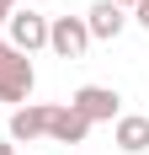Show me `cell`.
<instances>
[{
	"label": "cell",
	"mask_w": 149,
	"mask_h": 155,
	"mask_svg": "<svg viewBox=\"0 0 149 155\" xmlns=\"http://www.w3.org/2000/svg\"><path fill=\"white\" fill-rule=\"evenodd\" d=\"M11 11H16V0H0V21H11Z\"/></svg>",
	"instance_id": "cell-10"
},
{
	"label": "cell",
	"mask_w": 149,
	"mask_h": 155,
	"mask_svg": "<svg viewBox=\"0 0 149 155\" xmlns=\"http://www.w3.org/2000/svg\"><path fill=\"white\" fill-rule=\"evenodd\" d=\"M85 134H90V123L69 107V102H64V107H48V134L43 139H53V144H85Z\"/></svg>",
	"instance_id": "cell-7"
},
{
	"label": "cell",
	"mask_w": 149,
	"mask_h": 155,
	"mask_svg": "<svg viewBox=\"0 0 149 155\" xmlns=\"http://www.w3.org/2000/svg\"><path fill=\"white\" fill-rule=\"evenodd\" d=\"M69 107L85 118V123H117L122 112V96L112 91V86H80V91L69 96Z\"/></svg>",
	"instance_id": "cell-4"
},
{
	"label": "cell",
	"mask_w": 149,
	"mask_h": 155,
	"mask_svg": "<svg viewBox=\"0 0 149 155\" xmlns=\"http://www.w3.org/2000/svg\"><path fill=\"white\" fill-rule=\"evenodd\" d=\"M122 27H128V11H122V5H112V0H96V5L85 11L90 43H112V38H122Z\"/></svg>",
	"instance_id": "cell-6"
},
{
	"label": "cell",
	"mask_w": 149,
	"mask_h": 155,
	"mask_svg": "<svg viewBox=\"0 0 149 155\" xmlns=\"http://www.w3.org/2000/svg\"><path fill=\"white\" fill-rule=\"evenodd\" d=\"M48 107L53 102H21V107H11V134L5 139L11 144H37L48 134Z\"/></svg>",
	"instance_id": "cell-5"
},
{
	"label": "cell",
	"mask_w": 149,
	"mask_h": 155,
	"mask_svg": "<svg viewBox=\"0 0 149 155\" xmlns=\"http://www.w3.org/2000/svg\"><path fill=\"white\" fill-rule=\"evenodd\" d=\"M0 155H16V144H11V139H0Z\"/></svg>",
	"instance_id": "cell-12"
},
{
	"label": "cell",
	"mask_w": 149,
	"mask_h": 155,
	"mask_svg": "<svg viewBox=\"0 0 149 155\" xmlns=\"http://www.w3.org/2000/svg\"><path fill=\"white\" fill-rule=\"evenodd\" d=\"M48 48L59 59H85V48H90L85 16H48Z\"/></svg>",
	"instance_id": "cell-3"
},
{
	"label": "cell",
	"mask_w": 149,
	"mask_h": 155,
	"mask_svg": "<svg viewBox=\"0 0 149 155\" xmlns=\"http://www.w3.org/2000/svg\"><path fill=\"white\" fill-rule=\"evenodd\" d=\"M5 43L16 48V54H37V48H48V16L43 11H11V21H5Z\"/></svg>",
	"instance_id": "cell-2"
},
{
	"label": "cell",
	"mask_w": 149,
	"mask_h": 155,
	"mask_svg": "<svg viewBox=\"0 0 149 155\" xmlns=\"http://www.w3.org/2000/svg\"><path fill=\"white\" fill-rule=\"evenodd\" d=\"M5 54H11V43H5V32H0V64H5Z\"/></svg>",
	"instance_id": "cell-11"
},
{
	"label": "cell",
	"mask_w": 149,
	"mask_h": 155,
	"mask_svg": "<svg viewBox=\"0 0 149 155\" xmlns=\"http://www.w3.org/2000/svg\"><path fill=\"white\" fill-rule=\"evenodd\" d=\"M32 86H37V70H32L27 54H5V64H0V102H11V107H21V102H32Z\"/></svg>",
	"instance_id": "cell-1"
},
{
	"label": "cell",
	"mask_w": 149,
	"mask_h": 155,
	"mask_svg": "<svg viewBox=\"0 0 149 155\" xmlns=\"http://www.w3.org/2000/svg\"><path fill=\"white\" fill-rule=\"evenodd\" d=\"M112 144H117L122 155H144L149 150V118H144V112H117Z\"/></svg>",
	"instance_id": "cell-8"
},
{
	"label": "cell",
	"mask_w": 149,
	"mask_h": 155,
	"mask_svg": "<svg viewBox=\"0 0 149 155\" xmlns=\"http://www.w3.org/2000/svg\"><path fill=\"white\" fill-rule=\"evenodd\" d=\"M112 5H122V11H133V5H138V0H112Z\"/></svg>",
	"instance_id": "cell-13"
},
{
	"label": "cell",
	"mask_w": 149,
	"mask_h": 155,
	"mask_svg": "<svg viewBox=\"0 0 149 155\" xmlns=\"http://www.w3.org/2000/svg\"><path fill=\"white\" fill-rule=\"evenodd\" d=\"M133 21H138V27L149 32V0H138V5H133Z\"/></svg>",
	"instance_id": "cell-9"
}]
</instances>
